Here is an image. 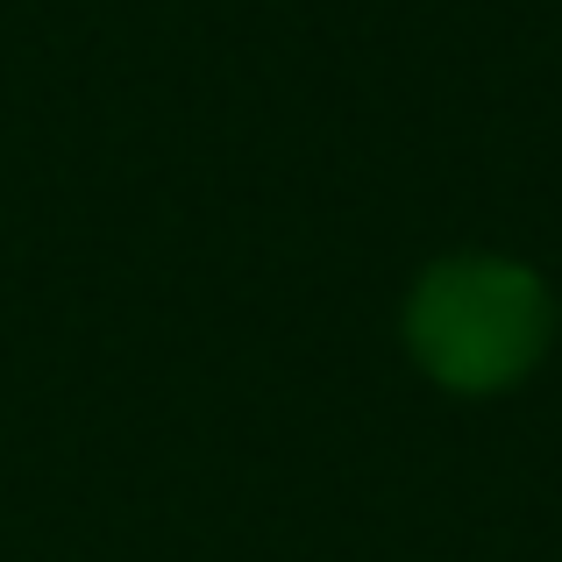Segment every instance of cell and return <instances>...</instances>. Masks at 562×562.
Masks as SVG:
<instances>
[{"mask_svg": "<svg viewBox=\"0 0 562 562\" xmlns=\"http://www.w3.org/2000/svg\"><path fill=\"white\" fill-rule=\"evenodd\" d=\"M398 335L427 384L456 398H498L520 378H535L555 349V292L520 257L456 249L406 285Z\"/></svg>", "mask_w": 562, "mask_h": 562, "instance_id": "cell-1", "label": "cell"}]
</instances>
